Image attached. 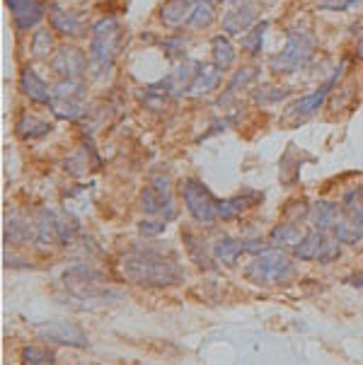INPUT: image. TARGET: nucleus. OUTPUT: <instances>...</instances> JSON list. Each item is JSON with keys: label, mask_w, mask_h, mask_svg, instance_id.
Masks as SVG:
<instances>
[{"label": "nucleus", "mask_w": 363, "mask_h": 365, "mask_svg": "<svg viewBox=\"0 0 363 365\" xmlns=\"http://www.w3.org/2000/svg\"><path fill=\"white\" fill-rule=\"evenodd\" d=\"M252 78H255V68H242V71H237V73H235V78H232V80H230V85H227L225 95L218 100V104H227V102H230L232 97H235L237 92H240V88H245V85H247Z\"/></svg>", "instance_id": "7c9ffc66"}, {"label": "nucleus", "mask_w": 363, "mask_h": 365, "mask_svg": "<svg viewBox=\"0 0 363 365\" xmlns=\"http://www.w3.org/2000/svg\"><path fill=\"white\" fill-rule=\"evenodd\" d=\"M247 281L257 286H286L295 278V264L281 250L264 252L245 266Z\"/></svg>", "instance_id": "f03ea898"}, {"label": "nucleus", "mask_w": 363, "mask_h": 365, "mask_svg": "<svg viewBox=\"0 0 363 365\" xmlns=\"http://www.w3.org/2000/svg\"><path fill=\"white\" fill-rule=\"evenodd\" d=\"M192 0H168L160 10V22L170 29H180L189 24V15H192Z\"/></svg>", "instance_id": "dca6fc26"}, {"label": "nucleus", "mask_w": 363, "mask_h": 365, "mask_svg": "<svg viewBox=\"0 0 363 365\" xmlns=\"http://www.w3.org/2000/svg\"><path fill=\"white\" fill-rule=\"evenodd\" d=\"M303 240V232H300L298 225H293V222H281V225H276L272 235H269V247L272 250H288V247H293Z\"/></svg>", "instance_id": "4be33fe9"}, {"label": "nucleus", "mask_w": 363, "mask_h": 365, "mask_svg": "<svg viewBox=\"0 0 363 365\" xmlns=\"http://www.w3.org/2000/svg\"><path fill=\"white\" fill-rule=\"evenodd\" d=\"M182 199L184 206L192 213V218L201 225H211L218 220V201L213 199V194L204 187V182L189 177L182 182Z\"/></svg>", "instance_id": "423d86ee"}, {"label": "nucleus", "mask_w": 363, "mask_h": 365, "mask_svg": "<svg viewBox=\"0 0 363 365\" xmlns=\"http://www.w3.org/2000/svg\"><path fill=\"white\" fill-rule=\"evenodd\" d=\"M17 135L24 140H34V138H44L46 133H51V123L39 119V116L34 114H22L20 121H17Z\"/></svg>", "instance_id": "5701e85b"}, {"label": "nucleus", "mask_w": 363, "mask_h": 365, "mask_svg": "<svg viewBox=\"0 0 363 365\" xmlns=\"http://www.w3.org/2000/svg\"><path fill=\"white\" fill-rule=\"evenodd\" d=\"M5 3H8L15 27L20 32H29V29L44 20V15L48 12L44 0H5Z\"/></svg>", "instance_id": "ddd939ff"}, {"label": "nucleus", "mask_w": 363, "mask_h": 365, "mask_svg": "<svg viewBox=\"0 0 363 365\" xmlns=\"http://www.w3.org/2000/svg\"><path fill=\"white\" fill-rule=\"evenodd\" d=\"M48 107H51V111L58 119H80L85 114V85L80 80H61L56 88H51Z\"/></svg>", "instance_id": "6e6552de"}, {"label": "nucleus", "mask_w": 363, "mask_h": 365, "mask_svg": "<svg viewBox=\"0 0 363 365\" xmlns=\"http://www.w3.org/2000/svg\"><path fill=\"white\" fill-rule=\"evenodd\" d=\"M334 240H339L342 245H359L363 240V189H354L344 196Z\"/></svg>", "instance_id": "39448f33"}, {"label": "nucleus", "mask_w": 363, "mask_h": 365, "mask_svg": "<svg viewBox=\"0 0 363 365\" xmlns=\"http://www.w3.org/2000/svg\"><path fill=\"white\" fill-rule=\"evenodd\" d=\"M342 71H344V63L337 68V71L332 73V78L324 80V83L319 85L315 92H310V95H305V97H300V100H295L293 104H288L284 121H305V119H310L312 114H317L319 107L324 104V100L329 97L332 88H334V85L339 83Z\"/></svg>", "instance_id": "1a4fd4ad"}, {"label": "nucleus", "mask_w": 363, "mask_h": 365, "mask_svg": "<svg viewBox=\"0 0 363 365\" xmlns=\"http://www.w3.org/2000/svg\"><path fill=\"white\" fill-rule=\"evenodd\" d=\"M85 167H88V160H85V153H76V155H71L66 160V170L71 172V175H83Z\"/></svg>", "instance_id": "473e14b6"}, {"label": "nucleus", "mask_w": 363, "mask_h": 365, "mask_svg": "<svg viewBox=\"0 0 363 365\" xmlns=\"http://www.w3.org/2000/svg\"><path fill=\"white\" fill-rule=\"evenodd\" d=\"M29 240H36V225L32 227L20 215H8V220H5V242L24 245Z\"/></svg>", "instance_id": "6ab92c4d"}, {"label": "nucleus", "mask_w": 363, "mask_h": 365, "mask_svg": "<svg viewBox=\"0 0 363 365\" xmlns=\"http://www.w3.org/2000/svg\"><path fill=\"white\" fill-rule=\"evenodd\" d=\"M165 222H168V220H163V218L143 220L138 225V230H140V235H145V237H153V235H158V232L165 230Z\"/></svg>", "instance_id": "72a5a7b5"}, {"label": "nucleus", "mask_w": 363, "mask_h": 365, "mask_svg": "<svg viewBox=\"0 0 363 365\" xmlns=\"http://www.w3.org/2000/svg\"><path fill=\"white\" fill-rule=\"evenodd\" d=\"M255 20H257V8L252 3H242V5H237V8H232L230 12H225L223 32L227 36H237L255 27Z\"/></svg>", "instance_id": "4468645a"}, {"label": "nucleus", "mask_w": 363, "mask_h": 365, "mask_svg": "<svg viewBox=\"0 0 363 365\" xmlns=\"http://www.w3.org/2000/svg\"><path fill=\"white\" fill-rule=\"evenodd\" d=\"M213 20H216V5L206 3V0H194L192 5V15H189V27L194 29H204Z\"/></svg>", "instance_id": "bb28decb"}, {"label": "nucleus", "mask_w": 363, "mask_h": 365, "mask_svg": "<svg viewBox=\"0 0 363 365\" xmlns=\"http://www.w3.org/2000/svg\"><path fill=\"white\" fill-rule=\"evenodd\" d=\"M339 215H342V206L334 201H317L315 206L310 208L312 227L322 232H334L337 222H339Z\"/></svg>", "instance_id": "2eb2a0df"}, {"label": "nucleus", "mask_w": 363, "mask_h": 365, "mask_svg": "<svg viewBox=\"0 0 363 365\" xmlns=\"http://www.w3.org/2000/svg\"><path fill=\"white\" fill-rule=\"evenodd\" d=\"M34 331L41 341L73 346V349H88V344H90L88 334L80 329L78 324H73V322H44V324H39Z\"/></svg>", "instance_id": "9b49d317"}, {"label": "nucleus", "mask_w": 363, "mask_h": 365, "mask_svg": "<svg viewBox=\"0 0 363 365\" xmlns=\"http://www.w3.org/2000/svg\"><path fill=\"white\" fill-rule=\"evenodd\" d=\"M257 199H260V194L247 191L245 196L240 194V196H232V199L218 201V220H235L237 215H242Z\"/></svg>", "instance_id": "aec40b11"}, {"label": "nucleus", "mask_w": 363, "mask_h": 365, "mask_svg": "<svg viewBox=\"0 0 363 365\" xmlns=\"http://www.w3.org/2000/svg\"><path fill=\"white\" fill-rule=\"evenodd\" d=\"M48 20H51L53 32L66 34V36H76L80 34V17L76 12H66L58 5H48Z\"/></svg>", "instance_id": "412c9836"}, {"label": "nucleus", "mask_w": 363, "mask_h": 365, "mask_svg": "<svg viewBox=\"0 0 363 365\" xmlns=\"http://www.w3.org/2000/svg\"><path fill=\"white\" fill-rule=\"evenodd\" d=\"M184 44H187V41H184V36H175V39H168L163 44V48H168V53L170 56H175V53H182L184 51Z\"/></svg>", "instance_id": "c9c22d12"}, {"label": "nucleus", "mask_w": 363, "mask_h": 365, "mask_svg": "<svg viewBox=\"0 0 363 365\" xmlns=\"http://www.w3.org/2000/svg\"><path fill=\"white\" fill-rule=\"evenodd\" d=\"M22 361L32 363V365H46V363H53V354L48 349H44V346H24Z\"/></svg>", "instance_id": "2f4dec72"}, {"label": "nucleus", "mask_w": 363, "mask_h": 365, "mask_svg": "<svg viewBox=\"0 0 363 365\" xmlns=\"http://www.w3.org/2000/svg\"><path fill=\"white\" fill-rule=\"evenodd\" d=\"M356 3H361V0H319V8L322 10H332V12H342V10H349L354 8Z\"/></svg>", "instance_id": "f704fd0d"}, {"label": "nucleus", "mask_w": 363, "mask_h": 365, "mask_svg": "<svg viewBox=\"0 0 363 365\" xmlns=\"http://www.w3.org/2000/svg\"><path fill=\"white\" fill-rule=\"evenodd\" d=\"M242 252H245L242 240H235V237H220L218 242L213 245V257H216V262L225 264V266L235 264Z\"/></svg>", "instance_id": "b1692460"}, {"label": "nucleus", "mask_w": 363, "mask_h": 365, "mask_svg": "<svg viewBox=\"0 0 363 365\" xmlns=\"http://www.w3.org/2000/svg\"><path fill=\"white\" fill-rule=\"evenodd\" d=\"M267 27H269L267 22H260V24H255L250 32H245V36H242V48H245V51L252 53V56H257L262 51L264 32H267Z\"/></svg>", "instance_id": "c756f323"}, {"label": "nucleus", "mask_w": 363, "mask_h": 365, "mask_svg": "<svg viewBox=\"0 0 363 365\" xmlns=\"http://www.w3.org/2000/svg\"><path fill=\"white\" fill-rule=\"evenodd\" d=\"M36 242L41 247L56 242V213L48 208L39 210V222H36Z\"/></svg>", "instance_id": "393cba45"}, {"label": "nucleus", "mask_w": 363, "mask_h": 365, "mask_svg": "<svg viewBox=\"0 0 363 365\" xmlns=\"http://www.w3.org/2000/svg\"><path fill=\"white\" fill-rule=\"evenodd\" d=\"M20 90L24 92V97H29V100L36 104L51 102V90H48V85L36 76L32 68H24L20 73Z\"/></svg>", "instance_id": "a211bd4d"}, {"label": "nucleus", "mask_w": 363, "mask_h": 365, "mask_svg": "<svg viewBox=\"0 0 363 365\" xmlns=\"http://www.w3.org/2000/svg\"><path fill=\"white\" fill-rule=\"evenodd\" d=\"M349 283H352V286H361V288H363V274H361V276L349 278Z\"/></svg>", "instance_id": "e433bc0d"}, {"label": "nucleus", "mask_w": 363, "mask_h": 365, "mask_svg": "<svg viewBox=\"0 0 363 365\" xmlns=\"http://www.w3.org/2000/svg\"><path fill=\"white\" fill-rule=\"evenodd\" d=\"M206 3H213V5H218V3H220V0H206Z\"/></svg>", "instance_id": "58836bf2"}, {"label": "nucleus", "mask_w": 363, "mask_h": 365, "mask_svg": "<svg viewBox=\"0 0 363 365\" xmlns=\"http://www.w3.org/2000/svg\"><path fill=\"white\" fill-rule=\"evenodd\" d=\"M359 56H361V58H363V39L359 41Z\"/></svg>", "instance_id": "4c0bfd02"}, {"label": "nucleus", "mask_w": 363, "mask_h": 365, "mask_svg": "<svg viewBox=\"0 0 363 365\" xmlns=\"http://www.w3.org/2000/svg\"><path fill=\"white\" fill-rule=\"evenodd\" d=\"M140 210L150 218L172 220L177 215L175 201H172L170 179L165 175H153L150 184L140 191Z\"/></svg>", "instance_id": "0eeeda50"}, {"label": "nucleus", "mask_w": 363, "mask_h": 365, "mask_svg": "<svg viewBox=\"0 0 363 365\" xmlns=\"http://www.w3.org/2000/svg\"><path fill=\"white\" fill-rule=\"evenodd\" d=\"M339 240H334V242H329L327 240V232L322 230H312L303 235V240H300L298 245H295L293 255L295 259H300V262H319V264H329L332 259L339 257Z\"/></svg>", "instance_id": "9d476101"}, {"label": "nucleus", "mask_w": 363, "mask_h": 365, "mask_svg": "<svg viewBox=\"0 0 363 365\" xmlns=\"http://www.w3.org/2000/svg\"><path fill=\"white\" fill-rule=\"evenodd\" d=\"M32 53L34 58L48 61V56L53 53V36L48 29H36L32 36Z\"/></svg>", "instance_id": "cd10ccee"}, {"label": "nucleus", "mask_w": 363, "mask_h": 365, "mask_svg": "<svg viewBox=\"0 0 363 365\" xmlns=\"http://www.w3.org/2000/svg\"><path fill=\"white\" fill-rule=\"evenodd\" d=\"M211 48H213V63H216L220 71H227L232 63H235V46L227 36H213L211 41Z\"/></svg>", "instance_id": "a878e982"}, {"label": "nucleus", "mask_w": 363, "mask_h": 365, "mask_svg": "<svg viewBox=\"0 0 363 365\" xmlns=\"http://www.w3.org/2000/svg\"><path fill=\"white\" fill-rule=\"evenodd\" d=\"M218 83H220V68L213 63V66H208V63H201L199 66V71H196V76L194 80L189 83V88L187 92L192 97H201V95H208V92H213L218 88Z\"/></svg>", "instance_id": "f3484780"}, {"label": "nucleus", "mask_w": 363, "mask_h": 365, "mask_svg": "<svg viewBox=\"0 0 363 365\" xmlns=\"http://www.w3.org/2000/svg\"><path fill=\"white\" fill-rule=\"evenodd\" d=\"M51 68L61 80H80L88 68V58L78 46H61L51 58Z\"/></svg>", "instance_id": "f8f14e48"}, {"label": "nucleus", "mask_w": 363, "mask_h": 365, "mask_svg": "<svg viewBox=\"0 0 363 365\" xmlns=\"http://www.w3.org/2000/svg\"><path fill=\"white\" fill-rule=\"evenodd\" d=\"M80 225L71 215H56V242L58 245H71L76 240Z\"/></svg>", "instance_id": "c85d7f7f"}, {"label": "nucleus", "mask_w": 363, "mask_h": 365, "mask_svg": "<svg viewBox=\"0 0 363 365\" xmlns=\"http://www.w3.org/2000/svg\"><path fill=\"white\" fill-rule=\"evenodd\" d=\"M119 274L126 283L148 288H170L184 281L182 266L158 250H136L119 259Z\"/></svg>", "instance_id": "f257e3e1"}, {"label": "nucleus", "mask_w": 363, "mask_h": 365, "mask_svg": "<svg viewBox=\"0 0 363 365\" xmlns=\"http://www.w3.org/2000/svg\"><path fill=\"white\" fill-rule=\"evenodd\" d=\"M315 53V36L305 29H291L286 36V46L269 61L274 73H293L307 66V61Z\"/></svg>", "instance_id": "20e7f679"}, {"label": "nucleus", "mask_w": 363, "mask_h": 365, "mask_svg": "<svg viewBox=\"0 0 363 365\" xmlns=\"http://www.w3.org/2000/svg\"><path fill=\"white\" fill-rule=\"evenodd\" d=\"M121 46V24L116 17H102L95 22L90 36V58L100 73H107L114 66Z\"/></svg>", "instance_id": "7ed1b4c3"}]
</instances>
